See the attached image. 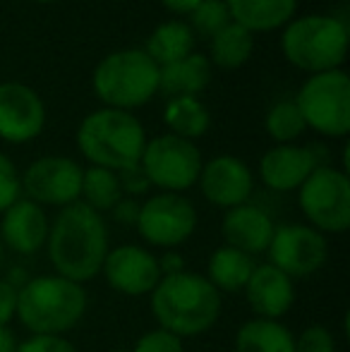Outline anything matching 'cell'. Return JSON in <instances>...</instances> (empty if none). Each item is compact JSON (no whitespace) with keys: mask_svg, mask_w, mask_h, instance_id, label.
Listing matches in <instances>:
<instances>
[{"mask_svg":"<svg viewBox=\"0 0 350 352\" xmlns=\"http://www.w3.org/2000/svg\"><path fill=\"white\" fill-rule=\"evenodd\" d=\"M140 166L149 177L151 187L182 195L199 180L201 153L195 146V142L180 140L175 135H161L146 142Z\"/></svg>","mask_w":350,"mask_h":352,"instance_id":"obj_9","label":"cell"},{"mask_svg":"<svg viewBox=\"0 0 350 352\" xmlns=\"http://www.w3.org/2000/svg\"><path fill=\"white\" fill-rule=\"evenodd\" d=\"M243 295L254 316L281 321L295 305V280H290L266 261V264L254 266Z\"/></svg>","mask_w":350,"mask_h":352,"instance_id":"obj_18","label":"cell"},{"mask_svg":"<svg viewBox=\"0 0 350 352\" xmlns=\"http://www.w3.org/2000/svg\"><path fill=\"white\" fill-rule=\"evenodd\" d=\"M17 352H80L65 336H29L17 343Z\"/></svg>","mask_w":350,"mask_h":352,"instance_id":"obj_33","label":"cell"},{"mask_svg":"<svg viewBox=\"0 0 350 352\" xmlns=\"http://www.w3.org/2000/svg\"><path fill=\"white\" fill-rule=\"evenodd\" d=\"M274 218L269 211H264L257 204H240L235 209H228L221 221V235L223 245L243 252L248 256L264 254L269 250V242L274 237Z\"/></svg>","mask_w":350,"mask_h":352,"instance_id":"obj_17","label":"cell"},{"mask_svg":"<svg viewBox=\"0 0 350 352\" xmlns=\"http://www.w3.org/2000/svg\"><path fill=\"white\" fill-rule=\"evenodd\" d=\"M46 250L58 276L85 285L101 274L111 250L106 221L82 201L63 206L51 221Z\"/></svg>","mask_w":350,"mask_h":352,"instance_id":"obj_1","label":"cell"},{"mask_svg":"<svg viewBox=\"0 0 350 352\" xmlns=\"http://www.w3.org/2000/svg\"><path fill=\"white\" fill-rule=\"evenodd\" d=\"M111 213L118 223H122V226H135L137 216H140V204H137L135 199H130V197H122V199L111 209Z\"/></svg>","mask_w":350,"mask_h":352,"instance_id":"obj_36","label":"cell"},{"mask_svg":"<svg viewBox=\"0 0 350 352\" xmlns=\"http://www.w3.org/2000/svg\"><path fill=\"white\" fill-rule=\"evenodd\" d=\"M197 209L187 197L175 192H159L140 204L135 228L142 240L159 250H177L197 230Z\"/></svg>","mask_w":350,"mask_h":352,"instance_id":"obj_10","label":"cell"},{"mask_svg":"<svg viewBox=\"0 0 350 352\" xmlns=\"http://www.w3.org/2000/svg\"><path fill=\"white\" fill-rule=\"evenodd\" d=\"M254 266L257 264H254L252 256L243 254V252L233 250V247H228V245H221L209 254L204 278L209 280L221 295H235V292L245 290Z\"/></svg>","mask_w":350,"mask_h":352,"instance_id":"obj_22","label":"cell"},{"mask_svg":"<svg viewBox=\"0 0 350 352\" xmlns=\"http://www.w3.org/2000/svg\"><path fill=\"white\" fill-rule=\"evenodd\" d=\"M156 259H159L161 276H173V274H180V271L187 269L185 256H182L180 252H175V250H166L164 254L156 256Z\"/></svg>","mask_w":350,"mask_h":352,"instance_id":"obj_37","label":"cell"},{"mask_svg":"<svg viewBox=\"0 0 350 352\" xmlns=\"http://www.w3.org/2000/svg\"><path fill=\"white\" fill-rule=\"evenodd\" d=\"M295 352H336V336L324 324H312L295 336Z\"/></svg>","mask_w":350,"mask_h":352,"instance_id":"obj_30","label":"cell"},{"mask_svg":"<svg viewBox=\"0 0 350 352\" xmlns=\"http://www.w3.org/2000/svg\"><path fill=\"white\" fill-rule=\"evenodd\" d=\"M82 166L67 156H41L27 166L22 192L39 206H70L82 195Z\"/></svg>","mask_w":350,"mask_h":352,"instance_id":"obj_12","label":"cell"},{"mask_svg":"<svg viewBox=\"0 0 350 352\" xmlns=\"http://www.w3.org/2000/svg\"><path fill=\"white\" fill-rule=\"evenodd\" d=\"M230 22L248 32H274L293 19L298 0H226Z\"/></svg>","mask_w":350,"mask_h":352,"instance_id":"obj_20","label":"cell"},{"mask_svg":"<svg viewBox=\"0 0 350 352\" xmlns=\"http://www.w3.org/2000/svg\"><path fill=\"white\" fill-rule=\"evenodd\" d=\"M0 352H17V338L10 326H0Z\"/></svg>","mask_w":350,"mask_h":352,"instance_id":"obj_39","label":"cell"},{"mask_svg":"<svg viewBox=\"0 0 350 352\" xmlns=\"http://www.w3.org/2000/svg\"><path fill=\"white\" fill-rule=\"evenodd\" d=\"M120 199H122V192H120V182H118V173L98 166H89L82 173L80 201L87 204L89 209H94L96 213L111 211Z\"/></svg>","mask_w":350,"mask_h":352,"instance_id":"obj_27","label":"cell"},{"mask_svg":"<svg viewBox=\"0 0 350 352\" xmlns=\"http://www.w3.org/2000/svg\"><path fill=\"white\" fill-rule=\"evenodd\" d=\"M51 221L43 206L19 197L12 206L0 213V242L14 254L32 256L46 247Z\"/></svg>","mask_w":350,"mask_h":352,"instance_id":"obj_16","label":"cell"},{"mask_svg":"<svg viewBox=\"0 0 350 352\" xmlns=\"http://www.w3.org/2000/svg\"><path fill=\"white\" fill-rule=\"evenodd\" d=\"M17 287L12 280L0 278V326H10L17 314Z\"/></svg>","mask_w":350,"mask_h":352,"instance_id":"obj_35","label":"cell"},{"mask_svg":"<svg viewBox=\"0 0 350 352\" xmlns=\"http://www.w3.org/2000/svg\"><path fill=\"white\" fill-rule=\"evenodd\" d=\"M144 53L159 67L171 65V63H177L190 53H195V34L187 27V22L168 19L151 32Z\"/></svg>","mask_w":350,"mask_h":352,"instance_id":"obj_24","label":"cell"},{"mask_svg":"<svg viewBox=\"0 0 350 352\" xmlns=\"http://www.w3.org/2000/svg\"><path fill=\"white\" fill-rule=\"evenodd\" d=\"M341 3H348V0H341Z\"/></svg>","mask_w":350,"mask_h":352,"instance_id":"obj_42","label":"cell"},{"mask_svg":"<svg viewBox=\"0 0 350 352\" xmlns=\"http://www.w3.org/2000/svg\"><path fill=\"white\" fill-rule=\"evenodd\" d=\"M298 204L307 226L322 235H341L350 228V177L346 170L317 166L300 185Z\"/></svg>","mask_w":350,"mask_h":352,"instance_id":"obj_8","label":"cell"},{"mask_svg":"<svg viewBox=\"0 0 350 352\" xmlns=\"http://www.w3.org/2000/svg\"><path fill=\"white\" fill-rule=\"evenodd\" d=\"M3 252H5V247H3V242H0V264H3Z\"/></svg>","mask_w":350,"mask_h":352,"instance_id":"obj_41","label":"cell"},{"mask_svg":"<svg viewBox=\"0 0 350 352\" xmlns=\"http://www.w3.org/2000/svg\"><path fill=\"white\" fill-rule=\"evenodd\" d=\"M146 146L144 125L132 113L101 108L77 127V148L91 166L118 173L137 166Z\"/></svg>","mask_w":350,"mask_h":352,"instance_id":"obj_4","label":"cell"},{"mask_svg":"<svg viewBox=\"0 0 350 352\" xmlns=\"http://www.w3.org/2000/svg\"><path fill=\"white\" fill-rule=\"evenodd\" d=\"M305 125L317 135L343 140L350 132V79L343 70L309 74L295 96Z\"/></svg>","mask_w":350,"mask_h":352,"instance_id":"obj_7","label":"cell"},{"mask_svg":"<svg viewBox=\"0 0 350 352\" xmlns=\"http://www.w3.org/2000/svg\"><path fill=\"white\" fill-rule=\"evenodd\" d=\"M266 254H269V264L290 280L309 278L327 264L329 242L327 235L305 223H285L274 230Z\"/></svg>","mask_w":350,"mask_h":352,"instance_id":"obj_11","label":"cell"},{"mask_svg":"<svg viewBox=\"0 0 350 352\" xmlns=\"http://www.w3.org/2000/svg\"><path fill=\"white\" fill-rule=\"evenodd\" d=\"M164 122L171 130L168 135L195 142L206 135L211 125V113L197 96H175L166 106Z\"/></svg>","mask_w":350,"mask_h":352,"instance_id":"obj_25","label":"cell"},{"mask_svg":"<svg viewBox=\"0 0 350 352\" xmlns=\"http://www.w3.org/2000/svg\"><path fill=\"white\" fill-rule=\"evenodd\" d=\"M235 352H295V336L283 321L252 316L235 331Z\"/></svg>","mask_w":350,"mask_h":352,"instance_id":"obj_23","label":"cell"},{"mask_svg":"<svg viewBox=\"0 0 350 352\" xmlns=\"http://www.w3.org/2000/svg\"><path fill=\"white\" fill-rule=\"evenodd\" d=\"M264 127H266V135L276 144H293L305 130H307V125H305L295 101L274 103V106L269 108V113H266Z\"/></svg>","mask_w":350,"mask_h":352,"instance_id":"obj_28","label":"cell"},{"mask_svg":"<svg viewBox=\"0 0 350 352\" xmlns=\"http://www.w3.org/2000/svg\"><path fill=\"white\" fill-rule=\"evenodd\" d=\"M317 156L309 146L298 144H276L259 161V177L274 192L300 190L305 180L317 168Z\"/></svg>","mask_w":350,"mask_h":352,"instance_id":"obj_19","label":"cell"},{"mask_svg":"<svg viewBox=\"0 0 350 352\" xmlns=\"http://www.w3.org/2000/svg\"><path fill=\"white\" fill-rule=\"evenodd\" d=\"M89 297L85 285L58 274L36 276L17 287L19 324L29 336H65L85 319Z\"/></svg>","mask_w":350,"mask_h":352,"instance_id":"obj_3","label":"cell"},{"mask_svg":"<svg viewBox=\"0 0 350 352\" xmlns=\"http://www.w3.org/2000/svg\"><path fill=\"white\" fill-rule=\"evenodd\" d=\"M214 65L201 53H190L182 60L164 65L159 72V91L166 96H199L211 82Z\"/></svg>","mask_w":350,"mask_h":352,"instance_id":"obj_21","label":"cell"},{"mask_svg":"<svg viewBox=\"0 0 350 352\" xmlns=\"http://www.w3.org/2000/svg\"><path fill=\"white\" fill-rule=\"evenodd\" d=\"M22 197V177L14 168L12 158L0 151V213Z\"/></svg>","mask_w":350,"mask_h":352,"instance_id":"obj_31","label":"cell"},{"mask_svg":"<svg viewBox=\"0 0 350 352\" xmlns=\"http://www.w3.org/2000/svg\"><path fill=\"white\" fill-rule=\"evenodd\" d=\"M281 51L293 67L309 74L341 70L348 53V24L333 14L293 17L283 29Z\"/></svg>","mask_w":350,"mask_h":352,"instance_id":"obj_5","label":"cell"},{"mask_svg":"<svg viewBox=\"0 0 350 352\" xmlns=\"http://www.w3.org/2000/svg\"><path fill=\"white\" fill-rule=\"evenodd\" d=\"M199 3L201 0H161V5L175 14H190Z\"/></svg>","mask_w":350,"mask_h":352,"instance_id":"obj_38","label":"cell"},{"mask_svg":"<svg viewBox=\"0 0 350 352\" xmlns=\"http://www.w3.org/2000/svg\"><path fill=\"white\" fill-rule=\"evenodd\" d=\"M221 297L223 295L204 274L185 269L173 276H161L149 295V307L159 329L185 340L214 329L223 307Z\"/></svg>","mask_w":350,"mask_h":352,"instance_id":"obj_2","label":"cell"},{"mask_svg":"<svg viewBox=\"0 0 350 352\" xmlns=\"http://www.w3.org/2000/svg\"><path fill=\"white\" fill-rule=\"evenodd\" d=\"M197 182H199L204 199L226 211L248 204L254 190V175L250 166L243 158L228 156V153L201 163V173Z\"/></svg>","mask_w":350,"mask_h":352,"instance_id":"obj_15","label":"cell"},{"mask_svg":"<svg viewBox=\"0 0 350 352\" xmlns=\"http://www.w3.org/2000/svg\"><path fill=\"white\" fill-rule=\"evenodd\" d=\"M118 182H120V192L130 197V199L146 195V192L151 190L149 177L144 175V170H142L140 163H137V166L125 168V170H118Z\"/></svg>","mask_w":350,"mask_h":352,"instance_id":"obj_34","label":"cell"},{"mask_svg":"<svg viewBox=\"0 0 350 352\" xmlns=\"http://www.w3.org/2000/svg\"><path fill=\"white\" fill-rule=\"evenodd\" d=\"M254 51V34L230 22L209 38V63L221 70H238Z\"/></svg>","mask_w":350,"mask_h":352,"instance_id":"obj_26","label":"cell"},{"mask_svg":"<svg viewBox=\"0 0 350 352\" xmlns=\"http://www.w3.org/2000/svg\"><path fill=\"white\" fill-rule=\"evenodd\" d=\"M161 67L140 48L113 51L96 65L91 87L103 108L127 111L149 103L159 94Z\"/></svg>","mask_w":350,"mask_h":352,"instance_id":"obj_6","label":"cell"},{"mask_svg":"<svg viewBox=\"0 0 350 352\" xmlns=\"http://www.w3.org/2000/svg\"><path fill=\"white\" fill-rule=\"evenodd\" d=\"M46 127V106L32 87L19 82H0V140L27 144Z\"/></svg>","mask_w":350,"mask_h":352,"instance_id":"obj_14","label":"cell"},{"mask_svg":"<svg viewBox=\"0 0 350 352\" xmlns=\"http://www.w3.org/2000/svg\"><path fill=\"white\" fill-rule=\"evenodd\" d=\"M132 352H185V345H182V338L156 326L137 338Z\"/></svg>","mask_w":350,"mask_h":352,"instance_id":"obj_32","label":"cell"},{"mask_svg":"<svg viewBox=\"0 0 350 352\" xmlns=\"http://www.w3.org/2000/svg\"><path fill=\"white\" fill-rule=\"evenodd\" d=\"M101 274L113 290L125 297L151 295L161 280L156 254L140 245H120L108 250Z\"/></svg>","mask_w":350,"mask_h":352,"instance_id":"obj_13","label":"cell"},{"mask_svg":"<svg viewBox=\"0 0 350 352\" xmlns=\"http://www.w3.org/2000/svg\"><path fill=\"white\" fill-rule=\"evenodd\" d=\"M190 22L187 27L192 29V34H199L201 38H211L226 27L230 24V14L228 8H226V0H201L190 14Z\"/></svg>","mask_w":350,"mask_h":352,"instance_id":"obj_29","label":"cell"},{"mask_svg":"<svg viewBox=\"0 0 350 352\" xmlns=\"http://www.w3.org/2000/svg\"><path fill=\"white\" fill-rule=\"evenodd\" d=\"M34 3H43V5H48V3H58V0H34Z\"/></svg>","mask_w":350,"mask_h":352,"instance_id":"obj_40","label":"cell"}]
</instances>
